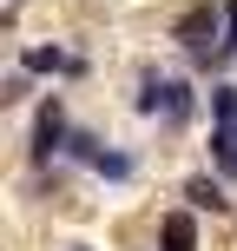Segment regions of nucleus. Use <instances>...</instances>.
<instances>
[{
    "mask_svg": "<svg viewBox=\"0 0 237 251\" xmlns=\"http://www.w3.org/2000/svg\"><path fill=\"white\" fill-rule=\"evenodd\" d=\"M198 106H204V93L191 86V79H178V73H158V66H138V86H132V113L145 119V126H158L165 139L172 132H185L191 119H198Z\"/></svg>",
    "mask_w": 237,
    "mask_h": 251,
    "instance_id": "obj_1",
    "label": "nucleus"
},
{
    "mask_svg": "<svg viewBox=\"0 0 237 251\" xmlns=\"http://www.w3.org/2000/svg\"><path fill=\"white\" fill-rule=\"evenodd\" d=\"M165 40L185 53V66H198V73H224V66H231V60H224V0H191V7L165 26Z\"/></svg>",
    "mask_w": 237,
    "mask_h": 251,
    "instance_id": "obj_2",
    "label": "nucleus"
},
{
    "mask_svg": "<svg viewBox=\"0 0 237 251\" xmlns=\"http://www.w3.org/2000/svg\"><path fill=\"white\" fill-rule=\"evenodd\" d=\"M73 113H66V93H46V100L33 106V126H26V172H53V165H66V152H73Z\"/></svg>",
    "mask_w": 237,
    "mask_h": 251,
    "instance_id": "obj_3",
    "label": "nucleus"
},
{
    "mask_svg": "<svg viewBox=\"0 0 237 251\" xmlns=\"http://www.w3.org/2000/svg\"><path fill=\"white\" fill-rule=\"evenodd\" d=\"M13 66H26L33 79H86L92 60L79 47H66V40H26L20 53H13Z\"/></svg>",
    "mask_w": 237,
    "mask_h": 251,
    "instance_id": "obj_4",
    "label": "nucleus"
},
{
    "mask_svg": "<svg viewBox=\"0 0 237 251\" xmlns=\"http://www.w3.org/2000/svg\"><path fill=\"white\" fill-rule=\"evenodd\" d=\"M178 205H191L198 218H231V178L224 172H185L178 178Z\"/></svg>",
    "mask_w": 237,
    "mask_h": 251,
    "instance_id": "obj_5",
    "label": "nucleus"
},
{
    "mask_svg": "<svg viewBox=\"0 0 237 251\" xmlns=\"http://www.w3.org/2000/svg\"><path fill=\"white\" fill-rule=\"evenodd\" d=\"M151 251H204V225L191 205H165L151 218Z\"/></svg>",
    "mask_w": 237,
    "mask_h": 251,
    "instance_id": "obj_6",
    "label": "nucleus"
},
{
    "mask_svg": "<svg viewBox=\"0 0 237 251\" xmlns=\"http://www.w3.org/2000/svg\"><path fill=\"white\" fill-rule=\"evenodd\" d=\"M138 165H145V159H138V146H106V159L92 165V178H99V185H132Z\"/></svg>",
    "mask_w": 237,
    "mask_h": 251,
    "instance_id": "obj_7",
    "label": "nucleus"
},
{
    "mask_svg": "<svg viewBox=\"0 0 237 251\" xmlns=\"http://www.w3.org/2000/svg\"><path fill=\"white\" fill-rule=\"evenodd\" d=\"M204 159H211V172H224L231 185H237V119L211 126V139H204Z\"/></svg>",
    "mask_w": 237,
    "mask_h": 251,
    "instance_id": "obj_8",
    "label": "nucleus"
},
{
    "mask_svg": "<svg viewBox=\"0 0 237 251\" xmlns=\"http://www.w3.org/2000/svg\"><path fill=\"white\" fill-rule=\"evenodd\" d=\"M204 113H211V126L237 119V79H211V93H204Z\"/></svg>",
    "mask_w": 237,
    "mask_h": 251,
    "instance_id": "obj_9",
    "label": "nucleus"
},
{
    "mask_svg": "<svg viewBox=\"0 0 237 251\" xmlns=\"http://www.w3.org/2000/svg\"><path fill=\"white\" fill-rule=\"evenodd\" d=\"M26 93H33V73H26V66H13V73L0 79V106H26Z\"/></svg>",
    "mask_w": 237,
    "mask_h": 251,
    "instance_id": "obj_10",
    "label": "nucleus"
},
{
    "mask_svg": "<svg viewBox=\"0 0 237 251\" xmlns=\"http://www.w3.org/2000/svg\"><path fill=\"white\" fill-rule=\"evenodd\" d=\"M224 60L237 66V0H224Z\"/></svg>",
    "mask_w": 237,
    "mask_h": 251,
    "instance_id": "obj_11",
    "label": "nucleus"
},
{
    "mask_svg": "<svg viewBox=\"0 0 237 251\" xmlns=\"http://www.w3.org/2000/svg\"><path fill=\"white\" fill-rule=\"evenodd\" d=\"M60 251H92V245H60Z\"/></svg>",
    "mask_w": 237,
    "mask_h": 251,
    "instance_id": "obj_12",
    "label": "nucleus"
}]
</instances>
